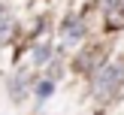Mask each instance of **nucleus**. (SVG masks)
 <instances>
[{"mask_svg": "<svg viewBox=\"0 0 124 115\" xmlns=\"http://www.w3.org/2000/svg\"><path fill=\"white\" fill-rule=\"evenodd\" d=\"M121 85H124V64L115 61V64H103L100 70H97L91 91H94L97 100H109V97H115L121 91Z\"/></svg>", "mask_w": 124, "mask_h": 115, "instance_id": "nucleus-1", "label": "nucleus"}, {"mask_svg": "<svg viewBox=\"0 0 124 115\" xmlns=\"http://www.w3.org/2000/svg\"><path fill=\"white\" fill-rule=\"evenodd\" d=\"M85 18L79 15V12H70V15L64 18V21H61V36H64L67 42H79L85 36Z\"/></svg>", "mask_w": 124, "mask_h": 115, "instance_id": "nucleus-2", "label": "nucleus"}, {"mask_svg": "<svg viewBox=\"0 0 124 115\" xmlns=\"http://www.w3.org/2000/svg\"><path fill=\"white\" fill-rule=\"evenodd\" d=\"M30 91H33V88H30V73H27V70H18L15 76L9 79V97H12L15 103H21Z\"/></svg>", "mask_w": 124, "mask_h": 115, "instance_id": "nucleus-3", "label": "nucleus"}, {"mask_svg": "<svg viewBox=\"0 0 124 115\" xmlns=\"http://www.w3.org/2000/svg\"><path fill=\"white\" fill-rule=\"evenodd\" d=\"M12 36H15V18H12L9 12H3V15H0V46H6Z\"/></svg>", "mask_w": 124, "mask_h": 115, "instance_id": "nucleus-4", "label": "nucleus"}, {"mask_svg": "<svg viewBox=\"0 0 124 115\" xmlns=\"http://www.w3.org/2000/svg\"><path fill=\"white\" fill-rule=\"evenodd\" d=\"M48 58H52V46H48V42H39V46H33V52H30V61H33V67L48 64Z\"/></svg>", "mask_w": 124, "mask_h": 115, "instance_id": "nucleus-5", "label": "nucleus"}, {"mask_svg": "<svg viewBox=\"0 0 124 115\" xmlns=\"http://www.w3.org/2000/svg\"><path fill=\"white\" fill-rule=\"evenodd\" d=\"M33 94H36V100L52 97V94H54V79H42V82H36V85H33Z\"/></svg>", "mask_w": 124, "mask_h": 115, "instance_id": "nucleus-6", "label": "nucleus"}, {"mask_svg": "<svg viewBox=\"0 0 124 115\" xmlns=\"http://www.w3.org/2000/svg\"><path fill=\"white\" fill-rule=\"evenodd\" d=\"M0 15H3V3H0Z\"/></svg>", "mask_w": 124, "mask_h": 115, "instance_id": "nucleus-7", "label": "nucleus"}, {"mask_svg": "<svg viewBox=\"0 0 124 115\" xmlns=\"http://www.w3.org/2000/svg\"><path fill=\"white\" fill-rule=\"evenodd\" d=\"M39 115H46V112H39Z\"/></svg>", "mask_w": 124, "mask_h": 115, "instance_id": "nucleus-8", "label": "nucleus"}]
</instances>
